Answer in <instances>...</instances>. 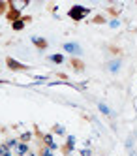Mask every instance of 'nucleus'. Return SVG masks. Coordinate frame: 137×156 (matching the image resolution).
<instances>
[{"mask_svg": "<svg viewBox=\"0 0 137 156\" xmlns=\"http://www.w3.org/2000/svg\"><path fill=\"white\" fill-rule=\"evenodd\" d=\"M100 109H101V111H103V113H105V115H111V113H109V109H107V107H105V105H103V103H100Z\"/></svg>", "mask_w": 137, "mask_h": 156, "instance_id": "obj_13", "label": "nucleus"}, {"mask_svg": "<svg viewBox=\"0 0 137 156\" xmlns=\"http://www.w3.org/2000/svg\"><path fill=\"white\" fill-rule=\"evenodd\" d=\"M17 154H19V156L30 154V150H28V145H26V143H19V145H17Z\"/></svg>", "mask_w": 137, "mask_h": 156, "instance_id": "obj_4", "label": "nucleus"}, {"mask_svg": "<svg viewBox=\"0 0 137 156\" xmlns=\"http://www.w3.org/2000/svg\"><path fill=\"white\" fill-rule=\"evenodd\" d=\"M41 156H53V154H51V149H49V147H47V149H43V153H41Z\"/></svg>", "mask_w": 137, "mask_h": 156, "instance_id": "obj_12", "label": "nucleus"}, {"mask_svg": "<svg viewBox=\"0 0 137 156\" xmlns=\"http://www.w3.org/2000/svg\"><path fill=\"white\" fill-rule=\"evenodd\" d=\"M107 68L113 71V73H116V71H118V68H120V62H118V60H113V62H109Z\"/></svg>", "mask_w": 137, "mask_h": 156, "instance_id": "obj_7", "label": "nucleus"}, {"mask_svg": "<svg viewBox=\"0 0 137 156\" xmlns=\"http://www.w3.org/2000/svg\"><path fill=\"white\" fill-rule=\"evenodd\" d=\"M64 49L68 53H73V55H81V47L75 45V43H64Z\"/></svg>", "mask_w": 137, "mask_h": 156, "instance_id": "obj_3", "label": "nucleus"}, {"mask_svg": "<svg viewBox=\"0 0 137 156\" xmlns=\"http://www.w3.org/2000/svg\"><path fill=\"white\" fill-rule=\"evenodd\" d=\"M51 60H53L54 64H60L62 60H64V57H62V55H53V57H51Z\"/></svg>", "mask_w": 137, "mask_h": 156, "instance_id": "obj_8", "label": "nucleus"}, {"mask_svg": "<svg viewBox=\"0 0 137 156\" xmlns=\"http://www.w3.org/2000/svg\"><path fill=\"white\" fill-rule=\"evenodd\" d=\"M85 13H87V10H85V8H81V6H73L72 10H70V17L75 19V21L83 19V17H85Z\"/></svg>", "mask_w": 137, "mask_h": 156, "instance_id": "obj_1", "label": "nucleus"}, {"mask_svg": "<svg viewBox=\"0 0 137 156\" xmlns=\"http://www.w3.org/2000/svg\"><path fill=\"white\" fill-rule=\"evenodd\" d=\"M6 6H8L6 2H0V15H2V13H6Z\"/></svg>", "mask_w": 137, "mask_h": 156, "instance_id": "obj_10", "label": "nucleus"}, {"mask_svg": "<svg viewBox=\"0 0 137 156\" xmlns=\"http://www.w3.org/2000/svg\"><path fill=\"white\" fill-rule=\"evenodd\" d=\"M8 6L11 8L10 13H8V19H17V17H21V13H19L17 10H13V2H8Z\"/></svg>", "mask_w": 137, "mask_h": 156, "instance_id": "obj_6", "label": "nucleus"}, {"mask_svg": "<svg viewBox=\"0 0 137 156\" xmlns=\"http://www.w3.org/2000/svg\"><path fill=\"white\" fill-rule=\"evenodd\" d=\"M32 42H34V45H36L38 49H45V47H47V42H45L43 38H36V36H34Z\"/></svg>", "mask_w": 137, "mask_h": 156, "instance_id": "obj_5", "label": "nucleus"}, {"mask_svg": "<svg viewBox=\"0 0 137 156\" xmlns=\"http://www.w3.org/2000/svg\"><path fill=\"white\" fill-rule=\"evenodd\" d=\"M6 62H8V66H10L11 70H28V66H25V64H19V62H15L13 58H6Z\"/></svg>", "mask_w": 137, "mask_h": 156, "instance_id": "obj_2", "label": "nucleus"}, {"mask_svg": "<svg viewBox=\"0 0 137 156\" xmlns=\"http://www.w3.org/2000/svg\"><path fill=\"white\" fill-rule=\"evenodd\" d=\"M73 66H75L77 70H83V62H77V60H73Z\"/></svg>", "mask_w": 137, "mask_h": 156, "instance_id": "obj_11", "label": "nucleus"}, {"mask_svg": "<svg viewBox=\"0 0 137 156\" xmlns=\"http://www.w3.org/2000/svg\"><path fill=\"white\" fill-rule=\"evenodd\" d=\"M23 26H25V23H23V21H13V30H21Z\"/></svg>", "mask_w": 137, "mask_h": 156, "instance_id": "obj_9", "label": "nucleus"}]
</instances>
